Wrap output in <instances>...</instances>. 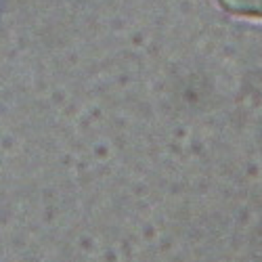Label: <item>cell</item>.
<instances>
[{"mask_svg": "<svg viewBox=\"0 0 262 262\" xmlns=\"http://www.w3.org/2000/svg\"><path fill=\"white\" fill-rule=\"evenodd\" d=\"M218 5L231 15L262 21V0H218Z\"/></svg>", "mask_w": 262, "mask_h": 262, "instance_id": "6da1fadb", "label": "cell"}]
</instances>
